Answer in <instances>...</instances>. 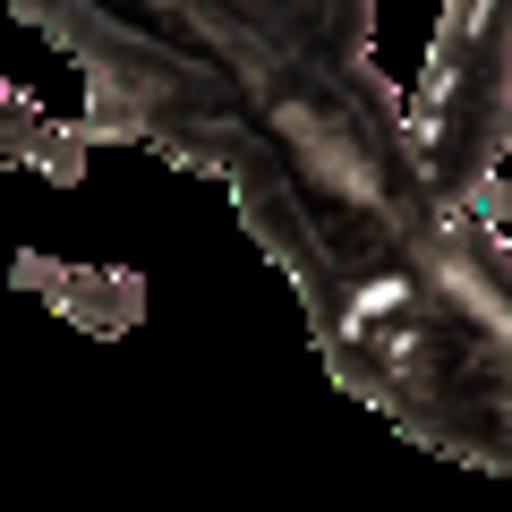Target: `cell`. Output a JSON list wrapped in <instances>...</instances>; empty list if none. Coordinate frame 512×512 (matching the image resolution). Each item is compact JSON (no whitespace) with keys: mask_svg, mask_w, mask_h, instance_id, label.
Masks as SVG:
<instances>
[{"mask_svg":"<svg viewBox=\"0 0 512 512\" xmlns=\"http://www.w3.org/2000/svg\"><path fill=\"white\" fill-rule=\"evenodd\" d=\"M86 154L94 137L77 120H52V111L35 103V94H0V163H18V171H43L52 188H77L86 180Z\"/></svg>","mask_w":512,"mask_h":512,"instance_id":"obj_4","label":"cell"},{"mask_svg":"<svg viewBox=\"0 0 512 512\" xmlns=\"http://www.w3.org/2000/svg\"><path fill=\"white\" fill-rule=\"evenodd\" d=\"M94 146H146V111L128 103V86L111 77H86V120H77Z\"/></svg>","mask_w":512,"mask_h":512,"instance_id":"obj_5","label":"cell"},{"mask_svg":"<svg viewBox=\"0 0 512 512\" xmlns=\"http://www.w3.org/2000/svg\"><path fill=\"white\" fill-rule=\"evenodd\" d=\"M478 214H487V222H512V171H495V180L478 188Z\"/></svg>","mask_w":512,"mask_h":512,"instance_id":"obj_6","label":"cell"},{"mask_svg":"<svg viewBox=\"0 0 512 512\" xmlns=\"http://www.w3.org/2000/svg\"><path fill=\"white\" fill-rule=\"evenodd\" d=\"M0 94H9V77H0Z\"/></svg>","mask_w":512,"mask_h":512,"instance_id":"obj_7","label":"cell"},{"mask_svg":"<svg viewBox=\"0 0 512 512\" xmlns=\"http://www.w3.org/2000/svg\"><path fill=\"white\" fill-rule=\"evenodd\" d=\"M146 146L231 188L325 376L410 444L512 478V248L384 86L376 0H9Z\"/></svg>","mask_w":512,"mask_h":512,"instance_id":"obj_1","label":"cell"},{"mask_svg":"<svg viewBox=\"0 0 512 512\" xmlns=\"http://www.w3.org/2000/svg\"><path fill=\"white\" fill-rule=\"evenodd\" d=\"M410 111L436 171L478 197L512 154V0H444Z\"/></svg>","mask_w":512,"mask_h":512,"instance_id":"obj_2","label":"cell"},{"mask_svg":"<svg viewBox=\"0 0 512 512\" xmlns=\"http://www.w3.org/2000/svg\"><path fill=\"white\" fill-rule=\"evenodd\" d=\"M9 282L35 291L52 316H69L94 342H120V333H137V316H146V274H128V265H60V256H43V248H18Z\"/></svg>","mask_w":512,"mask_h":512,"instance_id":"obj_3","label":"cell"}]
</instances>
